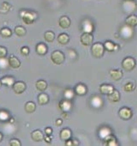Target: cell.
Wrapping results in <instances>:
<instances>
[{"mask_svg": "<svg viewBox=\"0 0 137 146\" xmlns=\"http://www.w3.org/2000/svg\"><path fill=\"white\" fill-rule=\"evenodd\" d=\"M122 66L127 71L132 70L134 68V66H135V60H134V58H130V57L124 58L123 60V62H122Z\"/></svg>", "mask_w": 137, "mask_h": 146, "instance_id": "obj_5", "label": "cell"}, {"mask_svg": "<svg viewBox=\"0 0 137 146\" xmlns=\"http://www.w3.org/2000/svg\"><path fill=\"white\" fill-rule=\"evenodd\" d=\"M7 55V49L4 46H0V58H5Z\"/></svg>", "mask_w": 137, "mask_h": 146, "instance_id": "obj_38", "label": "cell"}, {"mask_svg": "<svg viewBox=\"0 0 137 146\" xmlns=\"http://www.w3.org/2000/svg\"><path fill=\"white\" fill-rule=\"evenodd\" d=\"M56 125H57V126H59V125H61L62 124H63V119H57V121H56Z\"/></svg>", "mask_w": 137, "mask_h": 146, "instance_id": "obj_45", "label": "cell"}, {"mask_svg": "<svg viewBox=\"0 0 137 146\" xmlns=\"http://www.w3.org/2000/svg\"><path fill=\"white\" fill-rule=\"evenodd\" d=\"M123 7L125 12H133L136 10V5L133 0H125Z\"/></svg>", "mask_w": 137, "mask_h": 146, "instance_id": "obj_8", "label": "cell"}, {"mask_svg": "<svg viewBox=\"0 0 137 146\" xmlns=\"http://www.w3.org/2000/svg\"><path fill=\"white\" fill-rule=\"evenodd\" d=\"M91 52H92V54L94 58H100L103 55H104V52H105V46L103 44L99 43V42H97L95 44H94L92 46V49H91Z\"/></svg>", "mask_w": 137, "mask_h": 146, "instance_id": "obj_2", "label": "cell"}, {"mask_svg": "<svg viewBox=\"0 0 137 146\" xmlns=\"http://www.w3.org/2000/svg\"><path fill=\"white\" fill-rule=\"evenodd\" d=\"M44 38L47 42H52L55 39V35L52 31H47L45 33Z\"/></svg>", "mask_w": 137, "mask_h": 146, "instance_id": "obj_32", "label": "cell"}, {"mask_svg": "<svg viewBox=\"0 0 137 146\" xmlns=\"http://www.w3.org/2000/svg\"><path fill=\"white\" fill-rule=\"evenodd\" d=\"M2 139H3V134H2L1 132H0V142L2 141Z\"/></svg>", "mask_w": 137, "mask_h": 146, "instance_id": "obj_46", "label": "cell"}, {"mask_svg": "<svg viewBox=\"0 0 137 146\" xmlns=\"http://www.w3.org/2000/svg\"><path fill=\"white\" fill-rule=\"evenodd\" d=\"M12 89L14 90V92L16 94H22L26 89H27V85L24 82L22 81H18V82H15V84L12 86Z\"/></svg>", "mask_w": 137, "mask_h": 146, "instance_id": "obj_6", "label": "cell"}, {"mask_svg": "<svg viewBox=\"0 0 137 146\" xmlns=\"http://www.w3.org/2000/svg\"><path fill=\"white\" fill-rule=\"evenodd\" d=\"M108 99L112 102H117L120 100V94L117 90H113L110 95H108Z\"/></svg>", "mask_w": 137, "mask_h": 146, "instance_id": "obj_23", "label": "cell"}, {"mask_svg": "<svg viewBox=\"0 0 137 146\" xmlns=\"http://www.w3.org/2000/svg\"><path fill=\"white\" fill-rule=\"evenodd\" d=\"M8 63L9 65L13 69H17L21 66V61L14 55L10 56V58H8Z\"/></svg>", "mask_w": 137, "mask_h": 146, "instance_id": "obj_12", "label": "cell"}, {"mask_svg": "<svg viewBox=\"0 0 137 146\" xmlns=\"http://www.w3.org/2000/svg\"><path fill=\"white\" fill-rule=\"evenodd\" d=\"M36 52L40 55H45L47 52V46L43 43H40L36 46Z\"/></svg>", "mask_w": 137, "mask_h": 146, "instance_id": "obj_28", "label": "cell"}, {"mask_svg": "<svg viewBox=\"0 0 137 146\" xmlns=\"http://www.w3.org/2000/svg\"><path fill=\"white\" fill-rule=\"evenodd\" d=\"M8 64H9L8 60H6L5 58H0V67H1V68H5V67H7Z\"/></svg>", "mask_w": 137, "mask_h": 146, "instance_id": "obj_40", "label": "cell"}, {"mask_svg": "<svg viewBox=\"0 0 137 146\" xmlns=\"http://www.w3.org/2000/svg\"><path fill=\"white\" fill-rule=\"evenodd\" d=\"M31 137L34 141L35 142H40L44 139V135L41 131L40 130H35L31 133Z\"/></svg>", "mask_w": 137, "mask_h": 146, "instance_id": "obj_18", "label": "cell"}, {"mask_svg": "<svg viewBox=\"0 0 137 146\" xmlns=\"http://www.w3.org/2000/svg\"><path fill=\"white\" fill-rule=\"evenodd\" d=\"M51 138H52L51 135H46L45 137H44V139L45 140L46 143H51Z\"/></svg>", "mask_w": 137, "mask_h": 146, "instance_id": "obj_42", "label": "cell"}, {"mask_svg": "<svg viewBox=\"0 0 137 146\" xmlns=\"http://www.w3.org/2000/svg\"><path fill=\"white\" fill-rule=\"evenodd\" d=\"M66 143H65V144L67 145V146H68V145H74V143H73V140H70V139H68V140H67V141H65Z\"/></svg>", "mask_w": 137, "mask_h": 146, "instance_id": "obj_44", "label": "cell"}, {"mask_svg": "<svg viewBox=\"0 0 137 146\" xmlns=\"http://www.w3.org/2000/svg\"><path fill=\"white\" fill-rule=\"evenodd\" d=\"M125 23L130 27H134L137 25V16L134 15H130L127 17L125 20Z\"/></svg>", "mask_w": 137, "mask_h": 146, "instance_id": "obj_21", "label": "cell"}, {"mask_svg": "<svg viewBox=\"0 0 137 146\" xmlns=\"http://www.w3.org/2000/svg\"><path fill=\"white\" fill-rule=\"evenodd\" d=\"M1 86H2V82H1V80H0V88H1Z\"/></svg>", "mask_w": 137, "mask_h": 146, "instance_id": "obj_48", "label": "cell"}, {"mask_svg": "<svg viewBox=\"0 0 137 146\" xmlns=\"http://www.w3.org/2000/svg\"><path fill=\"white\" fill-rule=\"evenodd\" d=\"M51 61L55 64H57V65H60L62 64L64 60H65V57H64V54L61 52V51H54L51 55Z\"/></svg>", "mask_w": 137, "mask_h": 146, "instance_id": "obj_4", "label": "cell"}, {"mask_svg": "<svg viewBox=\"0 0 137 146\" xmlns=\"http://www.w3.org/2000/svg\"><path fill=\"white\" fill-rule=\"evenodd\" d=\"M76 93L78 95V96H84L87 94V87L84 85V84H78L76 87Z\"/></svg>", "mask_w": 137, "mask_h": 146, "instance_id": "obj_29", "label": "cell"}, {"mask_svg": "<svg viewBox=\"0 0 137 146\" xmlns=\"http://www.w3.org/2000/svg\"><path fill=\"white\" fill-rule=\"evenodd\" d=\"M104 144L108 145V146H117V145H118L116 137L112 134H110V135H108L107 137H105L104 138Z\"/></svg>", "mask_w": 137, "mask_h": 146, "instance_id": "obj_14", "label": "cell"}, {"mask_svg": "<svg viewBox=\"0 0 137 146\" xmlns=\"http://www.w3.org/2000/svg\"><path fill=\"white\" fill-rule=\"evenodd\" d=\"M94 40V37L89 33H83L81 36V42L84 46H90L92 45Z\"/></svg>", "mask_w": 137, "mask_h": 146, "instance_id": "obj_10", "label": "cell"}, {"mask_svg": "<svg viewBox=\"0 0 137 146\" xmlns=\"http://www.w3.org/2000/svg\"><path fill=\"white\" fill-rule=\"evenodd\" d=\"M38 102L40 105H45L49 102V96L45 94V93H41L38 96Z\"/></svg>", "mask_w": 137, "mask_h": 146, "instance_id": "obj_24", "label": "cell"}, {"mask_svg": "<svg viewBox=\"0 0 137 146\" xmlns=\"http://www.w3.org/2000/svg\"><path fill=\"white\" fill-rule=\"evenodd\" d=\"M94 24L90 20L86 19L85 21H83V23H82V30H83L84 33L91 34L94 31Z\"/></svg>", "mask_w": 137, "mask_h": 146, "instance_id": "obj_11", "label": "cell"}, {"mask_svg": "<svg viewBox=\"0 0 137 146\" xmlns=\"http://www.w3.org/2000/svg\"><path fill=\"white\" fill-rule=\"evenodd\" d=\"M10 9H11L10 4L7 3V2H5V3L2 4L1 7H0V12H1V13H7L10 11Z\"/></svg>", "mask_w": 137, "mask_h": 146, "instance_id": "obj_36", "label": "cell"}, {"mask_svg": "<svg viewBox=\"0 0 137 146\" xmlns=\"http://www.w3.org/2000/svg\"><path fill=\"white\" fill-rule=\"evenodd\" d=\"M36 89L39 90V91H45L47 88V84L45 80H39L36 82Z\"/></svg>", "mask_w": 137, "mask_h": 146, "instance_id": "obj_30", "label": "cell"}, {"mask_svg": "<svg viewBox=\"0 0 137 146\" xmlns=\"http://www.w3.org/2000/svg\"><path fill=\"white\" fill-rule=\"evenodd\" d=\"M57 41L61 45H65L70 41V36H68L67 34H64V33L60 34L57 37Z\"/></svg>", "mask_w": 137, "mask_h": 146, "instance_id": "obj_22", "label": "cell"}, {"mask_svg": "<svg viewBox=\"0 0 137 146\" xmlns=\"http://www.w3.org/2000/svg\"><path fill=\"white\" fill-rule=\"evenodd\" d=\"M91 105L95 108H99L103 106V101L99 96H94L91 99Z\"/></svg>", "mask_w": 137, "mask_h": 146, "instance_id": "obj_17", "label": "cell"}, {"mask_svg": "<svg viewBox=\"0 0 137 146\" xmlns=\"http://www.w3.org/2000/svg\"><path fill=\"white\" fill-rule=\"evenodd\" d=\"M59 108H60V109L63 113H67V112L71 110V108H72V103H71L70 100L64 99V100H62L59 102Z\"/></svg>", "mask_w": 137, "mask_h": 146, "instance_id": "obj_7", "label": "cell"}, {"mask_svg": "<svg viewBox=\"0 0 137 146\" xmlns=\"http://www.w3.org/2000/svg\"><path fill=\"white\" fill-rule=\"evenodd\" d=\"M120 35L122 38L125 39V40H128V39H130L133 37L134 35V29H133V27H130L127 24H125L124 26H123L120 29Z\"/></svg>", "mask_w": 137, "mask_h": 146, "instance_id": "obj_3", "label": "cell"}, {"mask_svg": "<svg viewBox=\"0 0 137 146\" xmlns=\"http://www.w3.org/2000/svg\"><path fill=\"white\" fill-rule=\"evenodd\" d=\"M136 10H137V5H136Z\"/></svg>", "mask_w": 137, "mask_h": 146, "instance_id": "obj_49", "label": "cell"}, {"mask_svg": "<svg viewBox=\"0 0 137 146\" xmlns=\"http://www.w3.org/2000/svg\"><path fill=\"white\" fill-rule=\"evenodd\" d=\"M71 137V131L68 128H64L60 131V138L63 141H67Z\"/></svg>", "mask_w": 137, "mask_h": 146, "instance_id": "obj_19", "label": "cell"}, {"mask_svg": "<svg viewBox=\"0 0 137 146\" xmlns=\"http://www.w3.org/2000/svg\"><path fill=\"white\" fill-rule=\"evenodd\" d=\"M118 114L121 119H123L124 120H128L132 117V111L128 108H122L119 110Z\"/></svg>", "mask_w": 137, "mask_h": 146, "instance_id": "obj_9", "label": "cell"}, {"mask_svg": "<svg viewBox=\"0 0 137 146\" xmlns=\"http://www.w3.org/2000/svg\"><path fill=\"white\" fill-rule=\"evenodd\" d=\"M104 46H105V48L107 51H110V52L116 51V50H117V49H118V46H117L116 44H114L113 42L109 41V40H107V41H105V42Z\"/></svg>", "mask_w": 137, "mask_h": 146, "instance_id": "obj_27", "label": "cell"}, {"mask_svg": "<svg viewBox=\"0 0 137 146\" xmlns=\"http://www.w3.org/2000/svg\"><path fill=\"white\" fill-rule=\"evenodd\" d=\"M114 90V87L111 84H102L99 87V91L100 93L104 95H110L112 91Z\"/></svg>", "mask_w": 137, "mask_h": 146, "instance_id": "obj_16", "label": "cell"}, {"mask_svg": "<svg viewBox=\"0 0 137 146\" xmlns=\"http://www.w3.org/2000/svg\"><path fill=\"white\" fill-rule=\"evenodd\" d=\"M21 53L24 56H27L29 54V48L28 46H23L21 48Z\"/></svg>", "mask_w": 137, "mask_h": 146, "instance_id": "obj_41", "label": "cell"}, {"mask_svg": "<svg viewBox=\"0 0 137 146\" xmlns=\"http://www.w3.org/2000/svg\"><path fill=\"white\" fill-rule=\"evenodd\" d=\"M10 120H11V121H10L11 123H14V119H13V118H11V119Z\"/></svg>", "mask_w": 137, "mask_h": 146, "instance_id": "obj_47", "label": "cell"}, {"mask_svg": "<svg viewBox=\"0 0 137 146\" xmlns=\"http://www.w3.org/2000/svg\"><path fill=\"white\" fill-rule=\"evenodd\" d=\"M20 16L23 21L24 23L30 25L34 23V21L37 19L38 15L34 11H22L20 12Z\"/></svg>", "mask_w": 137, "mask_h": 146, "instance_id": "obj_1", "label": "cell"}, {"mask_svg": "<svg viewBox=\"0 0 137 146\" xmlns=\"http://www.w3.org/2000/svg\"><path fill=\"white\" fill-rule=\"evenodd\" d=\"M59 26L62 28V29H68L70 27V24H71V21L70 19L68 18V17L66 16H63L59 18Z\"/></svg>", "mask_w": 137, "mask_h": 146, "instance_id": "obj_13", "label": "cell"}, {"mask_svg": "<svg viewBox=\"0 0 137 146\" xmlns=\"http://www.w3.org/2000/svg\"><path fill=\"white\" fill-rule=\"evenodd\" d=\"M63 96H64V98H65V99H67V100H71V99H73V97H74L75 93H74V91H73L72 90H70V89H67V90H64Z\"/></svg>", "mask_w": 137, "mask_h": 146, "instance_id": "obj_34", "label": "cell"}, {"mask_svg": "<svg viewBox=\"0 0 137 146\" xmlns=\"http://www.w3.org/2000/svg\"><path fill=\"white\" fill-rule=\"evenodd\" d=\"M11 146H21L22 145V143H21V142L18 140V139H16V138H13V139H11V141H10V143H9Z\"/></svg>", "mask_w": 137, "mask_h": 146, "instance_id": "obj_39", "label": "cell"}, {"mask_svg": "<svg viewBox=\"0 0 137 146\" xmlns=\"http://www.w3.org/2000/svg\"><path fill=\"white\" fill-rule=\"evenodd\" d=\"M110 77L114 81H118L123 78V72L120 70H110Z\"/></svg>", "mask_w": 137, "mask_h": 146, "instance_id": "obj_15", "label": "cell"}, {"mask_svg": "<svg viewBox=\"0 0 137 146\" xmlns=\"http://www.w3.org/2000/svg\"><path fill=\"white\" fill-rule=\"evenodd\" d=\"M0 35L5 38H8V37L11 36L12 31L9 28H3V29H1V30H0Z\"/></svg>", "mask_w": 137, "mask_h": 146, "instance_id": "obj_33", "label": "cell"}, {"mask_svg": "<svg viewBox=\"0 0 137 146\" xmlns=\"http://www.w3.org/2000/svg\"><path fill=\"white\" fill-rule=\"evenodd\" d=\"M2 84H5L8 87H12L13 84H15V79L12 77H4L1 79Z\"/></svg>", "mask_w": 137, "mask_h": 146, "instance_id": "obj_25", "label": "cell"}, {"mask_svg": "<svg viewBox=\"0 0 137 146\" xmlns=\"http://www.w3.org/2000/svg\"><path fill=\"white\" fill-rule=\"evenodd\" d=\"M36 110V105L33 102H28L25 104V111L28 113H32Z\"/></svg>", "mask_w": 137, "mask_h": 146, "instance_id": "obj_26", "label": "cell"}, {"mask_svg": "<svg viewBox=\"0 0 137 146\" xmlns=\"http://www.w3.org/2000/svg\"><path fill=\"white\" fill-rule=\"evenodd\" d=\"M110 134H111V128H109L107 126H103L99 130V136L102 139H104L105 137H107Z\"/></svg>", "mask_w": 137, "mask_h": 146, "instance_id": "obj_20", "label": "cell"}, {"mask_svg": "<svg viewBox=\"0 0 137 146\" xmlns=\"http://www.w3.org/2000/svg\"><path fill=\"white\" fill-rule=\"evenodd\" d=\"M45 132L46 135H51L52 133V129L51 127H46L45 129Z\"/></svg>", "mask_w": 137, "mask_h": 146, "instance_id": "obj_43", "label": "cell"}, {"mask_svg": "<svg viewBox=\"0 0 137 146\" xmlns=\"http://www.w3.org/2000/svg\"><path fill=\"white\" fill-rule=\"evenodd\" d=\"M15 34L17 35V36H19V37H22V36H24L25 35H26V33H27V31H26V29L25 28H23L22 26H16V28H15Z\"/></svg>", "mask_w": 137, "mask_h": 146, "instance_id": "obj_31", "label": "cell"}, {"mask_svg": "<svg viewBox=\"0 0 137 146\" xmlns=\"http://www.w3.org/2000/svg\"><path fill=\"white\" fill-rule=\"evenodd\" d=\"M10 118V115L7 112L5 111H0V120L1 121H5Z\"/></svg>", "mask_w": 137, "mask_h": 146, "instance_id": "obj_37", "label": "cell"}, {"mask_svg": "<svg viewBox=\"0 0 137 146\" xmlns=\"http://www.w3.org/2000/svg\"><path fill=\"white\" fill-rule=\"evenodd\" d=\"M134 88H135L134 84L133 83H131V82H128L123 86V90L125 92H131V91H133L134 90Z\"/></svg>", "mask_w": 137, "mask_h": 146, "instance_id": "obj_35", "label": "cell"}]
</instances>
